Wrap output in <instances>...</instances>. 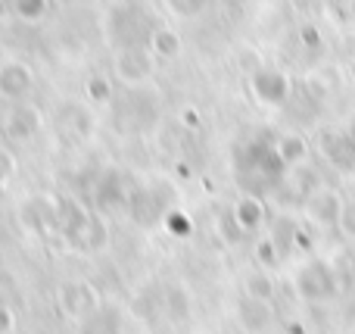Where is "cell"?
Here are the masks:
<instances>
[{"instance_id": "cell-14", "label": "cell", "mask_w": 355, "mask_h": 334, "mask_svg": "<svg viewBox=\"0 0 355 334\" xmlns=\"http://www.w3.org/2000/svg\"><path fill=\"white\" fill-rule=\"evenodd\" d=\"M87 97L94 100V103H110L112 100V87L106 78H91L87 81Z\"/></svg>"}, {"instance_id": "cell-2", "label": "cell", "mask_w": 355, "mask_h": 334, "mask_svg": "<svg viewBox=\"0 0 355 334\" xmlns=\"http://www.w3.org/2000/svg\"><path fill=\"white\" fill-rule=\"evenodd\" d=\"M60 306L66 310V316L75 319H87L100 310V297L87 281H69L60 291Z\"/></svg>"}, {"instance_id": "cell-23", "label": "cell", "mask_w": 355, "mask_h": 334, "mask_svg": "<svg viewBox=\"0 0 355 334\" xmlns=\"http://www.w3.org/2000/svg\"><path fill=\"white\" fill-rule=\"evenodd\" d=\"M349 131H352V137H355V125H352V128H349Z\"/></svg>"}, {"instance_id": "cell-22", "label": "cell", "mask_w": 355, "mask_h": 334, "mask_svg": "<svg viewBox=\"0 0 355 334\" xmlns=\"http://www.w3.org/2000/svg\"><path fill=\"white\" fill-rule=\"evenodd\" d=\"M352 275H355V260H352Z\"/></svg>"}, {"instance_id": "cell-4", "label": "cell", "mask_w": 355, "mask_h": 334, "mask_svg": "<svg viewBox=\"0 0 355 334\" xmlns=\"http://www.w3.org/2000/svg\"><path fill=\"white\" fill-rule=\"evenodd\" d=\"M41 125H44L41 112L28 103H16L3 119V131L12 141H28V137H35L37 131H41Z\"/></svg>"}, {"instance_id": "cell-12", "label": "cell", "mask_w": 355, "mask_h": 334, "mask_svg": "<svg viewBox=\"0 0 355 334\" xmlns=\"http://www.w3.org/2000/svg\"><path fill=\"white\" fill-rule=\"evenodd\" d=\"M306 141L300 135H284L281 141H275V153L281 156L284 166H293V162H302L306 160Z\"/></svg>"}, {"instance_id": "cell-17", "label": "cell", "mask_w": 355, "mask_h": 334, "mask_svg": "<svg viewBox=\"0 0 355 334\" xmlns=\"http://www.w3.org/2000/svg\"><path fill=\"white\" fill-rule=\"evenodd\" d=\"M10 175H12V156L6 153V150H0V185H3Z\"/></svg>"}, {"instance_id": "cell-9", "label": "cell", "mask_w": 355, "mask_h": 334, "mask_svg": "<svg viewBox=\"0 0 355 334\" xmlns=\"http://www.w3.org/2000/svg\"><path fill=\"white\" fill-rule=\"evenodd\" d=\"M309 216L321 225H334L343 219V203H340V197L334 191H315L309 197Z\"/></svg>"}, {"instance_id": "cell-7", "label": "cell", "mask_w": 355, "mask_h": 334, "mask_svg": "<svg viewBox=\"0 0 355 334\" xmlns=\"http://www.w3.org/2000/svg\"><path fill=\"white\" fill-rule=\"evenodd\" d=\"M31 91V69L22 62H3L0 66V97L22 100Z\"/></svg>"}, {"instance_id": "cell-16", "label": "cell", "mask_w": 355, "mask_h": 334, "mask_svg": "<svg viewBox=\"0 0 355 334\" xmlns=\"http://www.w3.org/2000/svg\"><path fill=\"white\" fill-rule=\"evenodd\" d=\"M256 256H259V262H265V266H275V262H277L275 237H262V241H259V247H256Z\"/></svg>"}, {"instance_id": "cell-5", "label": "cell", "mask_w": 355, "mask_h": 334, "mask_svg": "<svg viewBox=\"0 0 355 334\" xmlns=\"http://www.w3.org/2000/svg\"><path fill=\"white\" fill-rule=\"evenodd\" d=\"M321 153H324L337 169H343V172L355 169V137H352V131H324V135H321Z\"/></svg>"}, {"instance_id": "cell-18", "label": "cell", "mask_w": 355, "mask_h": 334, "mask_svg": "<svg viewBox=\"0 0 355 334\" xmlns=\"http://www.w3.org/2000/svg\"><path fill=\"white\" fill-rule=\"evenodd\" d=\"M156 44L162 47V53H175V50H178V41H175V37H168V31H162Z\"/></svg>"}, {"instance_id": "cell-19", "label": "cell", "mask_w": 355, "mask_h": 334, "mask_svg": "<svg viewBox=\"0 0 355 334\" xmlns=\"http://www.w3.org/2000/svg\"><path fill=\"white\" fill-rule=\"evenodd\" d=\"M340 222H343L346 228H349L352 235H355V203L349 206V210H343V219H340Z\"/></svg>"}, {"instance_id": "cell-11", "label": "cell", "mask_w": 355, "mask_h": 334, "mask_svg": "<svg viewBox=\"0 0 355 334\" xmlns=\"http://www.w3.org/2000/svg\"><path fill=\"white\" fill-rule=\"evenodd\" d=\"M116 69H119V75H122L125 85H137V81H144L150 75V56L128 50L125 56H119Z\"/></svg>"}, {"instance_id": "cell-21", "label": "cell", "mask_w": 355, "mask_h": 334, "mask_svg": "<svg viewBox=\"0 0 355 334\" xmlns=\"http://www.w3.org/2000/svg\"><path fill=\"white\" fill-rule=\"evenodd\" d=\"M302 41L315 47V44H318V31H315V28H306V31H302Z\"/></svg>"}, {"instance_id": "cell-20", "label": "cell", "mask_w": 355, "mask_h": 334, "mask_svg": "<svg viewBox=\"0 0 355 334\" xmlns=\"http://www.w3.org/2000/svg\"><path fill=\"white\" fill-rule=\"evenodd\" d=\"M168 225H175V228H178V231H181V235H184V231H187V219L175 216V212H172V216H168Z\"/></svg>"}, {"instance_id": "cell-1", "label": "cell", "mask_w": 355, "mask_h": 334, "mask_svg": "<svg viewBox=\"0 0 355 334\" xmlns=\"http://www.w3.org/2000/svg\"><path fill=\"white\" fill-rule=\"evenodd\" d=\"M296 291L302 300L309 303H324L337 294V275H334L331 262L324 260H312L296 272Z\"/></svg>"}, {"instance_id": "cell-10", "label": "cell", "mask_w": 355, "mask_h": 334, "mask_svg": "<svg viewBox=\"0 0 355 334\" xmlns=\"http://www.w3.org/2000/svg\"><path fill=\"white\" fill-rule=\"evenodd\" d=\"M231 219L237 222L240 231H256V228H262V222H265V206H262V200L252 197V194L240 197L237 203H234Z\"/></svg>"}, {"instance_id": "cell-15", "label": "cell", "mask_w": 355, "mask_h": 334, "mask_svg": "<svg viewBox=\"0 0 355 334\" xmlns=\"http://www.w3.org/2000/svg\"><path fill=\"white\" fill-rule=\"evenodd\" d=\"M187 306H190L187 294H184L181 287H172V291H168V312H172L175 319H184L187 316Z\"/></svg>"}, {"instance_id": "cell-3", "label": "cell", "mask_w": 355, "mask_h": 334, "mask_svg": "<svg viewBox=\"0 0 355 334\" xmlns=\"http://www.w3.org/2000/svg\"><path fill=\"white\" fill-rule=\"evenodd\" d=\"M252 94L265 106H281L290 100V78L277 69H262L252 75Z\"/></svg>"}, {"instance_id": "cell-8", "label": "cell", "mask_w": 355, "mask_h": 334, "mask_svg": "<svg viewBox=\"0 0 355 334\" xmlns=\"http://www.w3.org/2000/svg\"><path fill=\"white\" fill-rule=\"evenodd\" d=\"M19 219L25 222V228L37 231V235L47 231V228L56 231V206L47 203V200H41V197L28 200V203L22 206V212H19Z\"/></svg>"}, {"instance_id": "cell-6", "label": "cell", "mask_w": 355, "mask_h": 334, "mask_svg": "<svg viewBox=\"0 0 355 334\" xmlns=\"http://www.w3.org/2000/svg\"><path fill=\"white\" fill-rule=\"evenodd\" d=\"M237 322L243 331L250 334H265L275 322V312H271V303L265 300H252V297H243L237 306Z\"/></svg>"}, {"instance_id": "cell-13", "label": "cell", "mask_w": 355, "mask_h": 334, "mask_svg": "<svg viewBox=\"0 0 355 334\" xmlns=\"http://www.w3.org/2000/svg\"><path fill=\"white\" fill-rule=\"evenodd\" d=\"M246 297L271 303V297H275V281H271V275L268 272H250L246 275Z\"/></svg>"}]
</instances>
